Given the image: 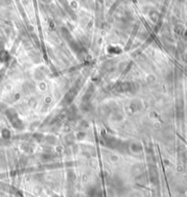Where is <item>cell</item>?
<instances>
[{
  "label": "cell",
  "instance_id": "obj_1",
  "mask_svg": "<svg viewBox=\"0 0 187 197\" xmlns=\"http://www.w3.org/2000/svg\"><path fill=\"white\" fill-rule=\"evenodd\" d=\"M7 117L8 118L10 119V121H11V123L12 125L14 126L15 128H20L22 127V123H21V121L19 120V118H18V115L16 113H14L13 111H9V112H7Z\"/></svg>",
  "mask_w": 187,
  "mask_h": 197
},
{
  "label": "cell",
  "instance_id": "obj_4",
  "mask_svg": "<svg viewBox=\"0 0 187 197\" xmlns=\"http://www.w3.org/2000/svg\"><path fill=\"white\" fill-rule=\"evenodd\" d=\"M2 134H3V137L4 138H9V136H10L9 131H7V130H4L3 132H2Z\"/></svg>",
  "mask_w": 187,
  "mask_h": 197
},
{
  "label": "cell",
  "instance_id": "obj_3",
  "mask_svg": "<svg viewBox=\"0 0 187 197\" xmlns=\"http://www.w3.org/2000/svg\"><path fill=\"white\" fill-rule=\"evenodd\" d=\"M150 180H151L152 183H157L158 174H157V171H156V169L154 167L150 168Z\"/></svg>",
  "mask_w": 187,
  "mask_h": 197
},
{
  "label": "cell",
  "instance_id": "obj_2",
  "mask_svg": "<svg viewBox=\"0 0 187 197\" xmlns=\"http://www.w3.org/2000/svg\"><path fill=\"white\" fill-rule=\"evenodd\" d=\"M131 87H132V85L130 83H123L120 84L117 87V91L118 92H128V91H130Z\"/></svg>",
  "mask_w": 187,
  "mask_h": 197
}]
</instances>
